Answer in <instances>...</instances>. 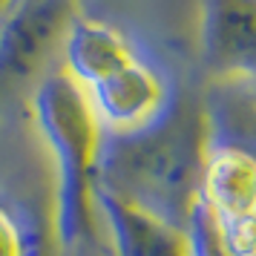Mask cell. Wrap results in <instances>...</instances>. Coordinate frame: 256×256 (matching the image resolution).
Masks as SVG:
<instances>
[{
    "instance_id": "cell-6",
    "label": "cell",
    "mask_w": 256,
    "mask_h": 256,
    "mask_svg": "<svg viewBox=\"0 0 256 256\" xmlns=\"http://www.w3.org/2000/svg\"><path fill=\"white\" fill-rule=\"evenodd\" d=\"M202 202L222 228L256 219V152L213 136L202 178Z\"/></svg>"
},
{
    "instance_id": "cell-1",
    "label": "cell",
    "mask_w": 256,
    "mask_h": 256,
    "mask_svg": "<svg viewBox=\"0 0 256 256\" xmlns=\"http://www.w3.org/2000/svg\"><path fill=\"white\" fill-rule=\"evenodd\" d=\"M213 124L204 106L176 95L152 124L104 136L101 190L184 228L202 202Z\"/></svg>"
},
{
    "instance_id": "cell-9",
    "label": "cell",
    "mask_w": 256,
    "mask_h": 256,
    "mask_svg": "<svg viewBox=\"0 0 256 256\" xmlns=\"http://www.w3.org/2000/svg\"><path fill=\"white\" fill-rule=\"evenodd\" d=\"M12 3H14V0H12Z\"/></svg>"
},
{
    "instance_id": "cell-5",
    "label": "cell",
    "mask_w": 256,
    "mask_h": 256,
    "mask_svg": "<svg viewBox=\"0 0 256 256\" xmlns=\"http://www.w3.org/2000/svg\"><path fill=\"white\" fill-rule=\"evenodd\" d=\"M198 46L213 75L256 86V0H202Z\"/></svg>"
},
{
    "instance_id": "cell-4",
    "label": "cell",
    "mask_w": 256,
    "mask_h": 256,
    "mask_svg": "<svg viewBox=\"0 0 256 256\" xmlns=\"http://www.w3.org/2000/svg\"><path fill=\"white\" fill-rule=\"evenodd\" d=\"M78 0H14L0 20V81H29L78 18Z\"/></svg>"
},
{
    "instance_id": "cell-8",
    "label": "cell",
    "mask_w": 256,
    "mask_h": 256,
    "mask_svg": "<svg viewBox=\"0 0 256 256\" xmlns=\"http://www.w3.org/2000/svg\"><path fill=\"white\" fill-rule=\"evenodd\" d=\"M0 256H26L24 228L3 204H0Z\"/></svg>"
},
{
    "instance_id": "cell-7",
    "label": "cell",
    "mask_w": 256,
    "mask_h": 256,
    "mask_svg": "<svg viewBox=\"0 0 256 256\" xmlns=\"http://www.w3.org/2000/svg\"><path fill=\"white\" fill-rule=\"evenodd\" d=\"M98 213L110 233L112 256H193L184 228H176L106 190H98Z\"/></svg>"
},
{
    "instance_id": "cell-2",
    "label": "cell",
    "mask_w": 256,
    "mask_h": 256,
    "mask_svg": "<svg viewBox=\"0 0 256 256\" xmlns=\"http://www.w3.org/2000/svg\"><path fill=\"white\" fill-rule=\"evenodd\" d=\"M35 121L55 158V242L60 256H81L98 236V190L104 127L64 70H52L35 90Z\"/></svg>"
},
{
    "instance_id": "cell-3",
    "label": "cell",
    "mask_w": 256,
    "mask_h": 256,
    "mask_svg": "<svg viewBox=\"0 0 256 256\" xmlns=\"http://www.w3.org/2000/svg\"><path fill=\"white\" fill-rule=\"evenodd\" d=\"M60 52V70L81 86L110 136L152 124L176 98L164 72L104 20L78 14Z\"/></svg>"
}]
</instances>
